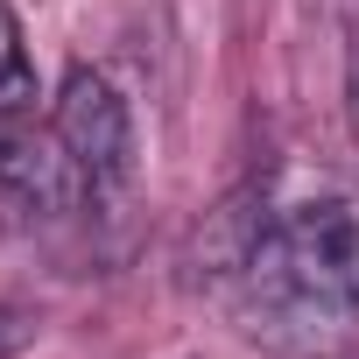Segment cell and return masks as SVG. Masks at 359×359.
I'll list each match as a JSON object with an SVG mask.
<instances>
[{"label":"cell","instance_id":"6da1fadb","mask_svg":"<svg viewBox=\"0 0 359 359\" xmlns=\"http://www.w3.org/2000/svg\"><path fill=\"white\" fill-rule=\"evenodd\" d=\"M240 317L275 352H324L359 317V212L345 198L289 205L240 261Z\"/></svg>","mask_w":359,"mask_h":359},{"label":"cell","instance_id":"7a4b0ae2","mask_svg":"<svg viewBox=\"0 0 359 359\" xmlns=\"http://www.w3.org/2000/svg\"><path fill=\"white\" fill-rule=\"evenodd\" d=\"M50 127H57L64 155L78 162L92 205L99 198H120L134 184V113H127V99L113 92L106 71H92V64L64 71L57 106H50Z\"/></svg>","mask_w":359,"mask_h":359},{"label":"cell","instance_id":"3957f363","mask_svg":"<svg viewBox=\"0 0 359 359\" xmlns=\"http://www.w3.org/2000/svg\"><path fill=\"white\" fill-rule=\"evenodd\" d=\"M0 191L36 212H71L85 205V176L64 155L57 127H29V113H0Z\"/></svg>","mask_w":359,"mask_h":359},{"label":"cell","instance_id":"277c9868","mask_svg":"<svg viewBox=\"0 0 359 359\" xmlns=\"http://www.w3.org/2000/svg\"><path fill=\"white\" fill-rule=\"evenodd\" d=\"M0 113H36V57L8 0H0Z\"/></svg>","mask_w":359,"mask_h":359},{"label":"cell","instance_id":"5b68a950","mask_svg":"<svg viewBox=\"0 0 359 359\" xmlns=\"http://www.w3.org/2000/svg\"><path fill=\"white\" fill-rule=\"evenodd\" d=\"M36 345V310H0V359Z\"/></svg>","mask_w":359,"mask_h":359},{"label":"cell","instance_id":"8992f818","mask_svg":"<svg viewBox=\"0 0 359 359\" xmlns=\"http://www.w3.org/2000/svg\"><path fill=\"white\" fill-rule=\"evenodd\" d=\"M345 127H352V148H359V22L345 36Z\"/></svg>","mask_w":359,"mask_h":359}]
</instances>
